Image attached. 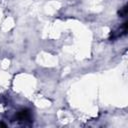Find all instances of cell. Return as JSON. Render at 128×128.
Here are the masks:
<instances>
[{
  "label": "cell",
  "instance_id": "6da1fadb",
  "mask_svg": "<svg viewBox=\"0 0 128 128\" xmlns=\"http://www.w3.org/2000/svg\"><path fill=\"white\" fill-rule=\"evenodd\" d=\"M30 118H31V116H30L29 110L25 109V110H21V111H19L17 113V119L18 120L24 121V120H30Z\"/></svg>",
  "mask_w": 128,
  "mask_h": 128
},
{
  "label": "cell",
  "instance_id": "7a4b0ae2",
  "mask_svg": "<svg viewBox=\"0 0 128 128\" xmlns=\"http://www.w3.org/2000/svg\"><path fill=\"white\" fill-rule=\"evenodd\" d=\"M126 13H127V7H126V6L123 7L121 11H119V15H120L121 17H124V16L126 15Z\"/></svg>",
  "mask_w": 128,
  "mask_h": 128
},
{
  "label": "cell",
  "instance_id": "3957f363",
  "mask_svg": "<svg viewBox=\"0 0 128 128\" xmlns=\"http://www.w3.org/2000/svg\"><path fill=\"white\" fill-rule=\"evenodd\" d=\"M0 126H3V127H6V125L4 123H0Z\"/></svg>",
  "mask_w": 128,
  "mask_h": 128
}]
</instances>
